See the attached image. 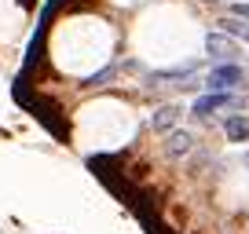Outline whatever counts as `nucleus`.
Listing matches in <instances>:
<instances>
[{
  "label": "nucleus",
  "mask_w": 249,
  "mask_h": 234,
  "mask_svg": "<svg viewBox=\"0 0 249 234\" xmlns=\"http://www.w3.org/2000/svg\"><path fill=\"white\" fill-rule=\"evenodd\" d=\"M242 81H246V73H242L234 63H224V66H213V73L205 77V84H209L213 92H227V88H238Z\"/></svg>",
  "instance_id": "f257e3e1"
},
{
  "label": "nucleus",
  "mask_w": 249,
  "mask_h": 234,
  "mask_svg": "<svg viewBox=\"0 0 249 234\" xmlns=\"http://www.w3.org/2000/svg\"><path fill=\"white\" fill-rule=\"evenodd\" d=\"M205 51H209V59H220V63H231L234 55H238V48H234L231 33H224V30H213L209 37H205Z\"/></svg>",
  "instance_id": "f03ea898"
},
{
  "label": "nucleus",
  "mask_w": 249,
  "mask_h": 234,
  "mask_svg": "<svg viewBox=\"0 0 249 234\" xmlns=\"http://www.w3.org/2000/svg\"><path fill=\"white\" fill-rule=\"evenodd\" d=\"M191 150H195V135H191V132H183V128H176V132H172L169 139H165V154H169L172 161H183V157L191 154Z\"/></svg>",
  "instance_id": "7ed1b4c3"
},
{
  "label": "nucleus",
  "mask_w": 249,
  "mask_h": 234,
  "mask_svg": "<svg viewBox=\"0 0 249 234\" xmlns=\"http://www.w3.org/2000/svg\"><path fill=\"white\" fill-rule=\"evenodd\" d=\"M231 102H234V95H227V92H213V88H209V95L195 99V114H198V117H205V114H213V110H220V106H231Z\"/></svg>",
  "instance_id": "20e7f679"
},
{
  "label": "nucleus",
  "mask_w": 249,
  "mask_h": 234,
  "mask_svg": "<svg viewBox=\"0 0 249 234\" xmlns=\"http://www.w3.org/2000/svg\"><path fill=\"white\" fill-rule=\"evenodd\" d=\"M179 114H183L179 106H161L154 117H150V128H154V132H169V128L179 121Z\"/></svg>",
  "instance_id": "39448f33"
},
{
  "label": "nucleus",
  "mask_w": 249,
  "mask_h": 234,
  "mask_svg": "<svg viewBox=\"0 0 249 234\" xmlns=\"http://www.w3.org/2000/svg\"><path fill=\"white\" fill-rule=\"evenodd\" d=\"M224 132H227V139H231V143L249 139V125H246V117H227V121H224Z\"/></svg>",
  "instance_id": "423d86ee"
},
{
  "label": "nucleus",
  "mask_w": 249,
  "mask_h": 234,
  "mask_svg": "<svg viewBox=\"0 0 249 234\" xmlns=\"http://www.w3.org/2000/svg\"><path fill=\"white\" fill-rule=\"evenodd\" d=\"M220 30H224V33H231V37H238V40H246V44H249V26H242V22H238V15H231V18H220Z\"/></svg>",
  "instance_id": "0eeeda50"
},
{
  "label": "nucleus",
  "mask_w": 249,
  "mask_h": 234,
  "mask_svg": "<svg viewBox=\"0 0 249 234\" xmlns=\"http://www.w3.org/2000/svg\"><path fill=\"white\" fill-rule=\"evenodd\" d=\"M231 15H238V18H246V22H249V4H234Z\"/></svg>",
  "instance_id": "6e6552de"
},
{
  "label": "nucleus",
  "mask_w": 249,
  "mask_h": 234,
  "mask_svg": "<svg viewBox=\"0 0 249 234\" xmlns=\"http://www.w3.org/2000/svg\"><path fill=\"white\" fill-rule=\"evenodd\" d=\"M246 165H249V154H246Z\"/></svg>",
  "instance_id": "1a4fd4ad"
}]
</instances>
